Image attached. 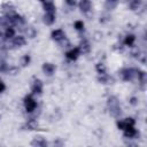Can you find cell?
<instances>
[{"label":"cell","instance_id":"obj_14","mask_svg":"<svg viewBox=\"0 0 147 147\" xmlns=\"http://www.w3.org/2000/svg\"><path fill=\"white\" fill-rule=\"evenodd\" d=\"M13 45L16 46V47H21V46L25 45V39H24V37H22V36L15 37V38L13 39Z\"/></svg>","mask_w":147,"mask_h":147},{"label":"cell","instance_id":"obj_4","mask_svg":"<svg viewBox=\"0 0 147 147\" xmlns=\"http://www.w3.org/2000/svg\"><path fill=\"white\" fill-rule=\"evenodd\" d=\"M134 125V119L129 117V118H124V119H121L117 122V126L119 130H125L126 127L129 126H133Z\"/></svg>","mask_w":147,"mask_h":147},{"label":"cell","instance_id":"obj_22","mask_svg":"<svg viewBox=\"0 0 147 147\" xmlns=\"http://www.w3.org/2000/svg\"><path fill=\"white\" fill-rule=\"evenodd\" d=\"M8 70V64L6 63V61L0 60V72H6Z\"/></svg>","mask_w":147,"mask_h":147},{"label":"cell","instance_id":"obj_26","mask_svg":"<svg viewBox=\"0 0 147 147\" xmlns=\"http://www.w3.org/2000/svg\"><path fill=\"white\" fill-rule=\"evenodd\" d=\"M29 62H30V57H29L28 55H24L23 59H22V64H23V65H26Z\"/></svg>","mask_w":147,"mask_h":147},{"label":"cell","instance_id":"obj_1","mask_svg":"<svg viewBox=\"0 0 147 147\" xmlns=\"http://www.w3.org/2000/svg\"><path fill=\"white\" fill-rule=\"evenodd\" d=\"M108 109L111 116L114 117H118L121 115V106L118 103V100L116 96H110L108 99Z\"/></svg>","mask_w":147,"mask_h":147},{"label":"cell","instance_id":"obj_23","mask_svg":"<svg viewBox=\"0 0 147 147\" xmlns=\"http://www.w3.org/2000/svg\"><path fill=\"white\" fill-rule=\"evenodd\" d=\"M75 29L78 31H83L84 30V23L83 21H76L75 22Z\"/></svg>","mask_w":147,"mask_h":147},{"label":"cell","instance_id":"obj_11","mask_svg":"<svg viewBox=\"0 0 147 147\" xmlns=\"http://www.w3.org/2000/svg\"><path fill=\"white\" fill-rule=\"evenodd\" d=\"M54 21H55V15H54V13H47V11H46V14L44 15V23H45L46 25H52V24L54 23Z\"/></svg>","mask_w":147,"mask_h":147},{"label":"cell","instance_id":"obj_17","mask_svg":"<svg viewBox=\"0 0 147 147\" xmlns=\"http://www.w3.org/2000/svg\"><path fill=\"white\" fill-rule=\"evenodd\" d=\"M127 3H129V7H130L132 10H134V9H137V8L140 6L141 0H127Z\"/></svg>","mask_w":147,"mask_h":147},{"label":"cell","instance_id":"obj_10","mask_svg":"<svg viewBox=\"0 0 147 147\" xmlns=\"http://www.w3.org/2000/svg\"><path fill=\"white\" fill-rule=\"evenodd\" d=\"M31 145L34 146V147H44V146L47 145V141H46L44 138H41V137H36V138L31 141Z\"/></svg>","mask_w":147,"mask_h":147},{"label":"cell","instance_id":"obj_6","mask_svg":"<svg viewBox=\"0 0 147 147\" xmlns=\"http://www.w3.org/2000/svg\"><path fill=\"white\" fill-rule=\"evenodd\" d=\"M51 37H52V39H53V40H55V41H61V40L65 39V34H64V32H63L61 29L54 30V31L52 32Z\"/></svg>","mask_w":147,"mask_h":147},{"label":"cell","instance_id":"obj_13","mask_svg":"<svg viewBox=\"0 0 147 147\" xmlns=\"http://www.w3.org/2000/svg\"><path fill=\"white\" fill-rule=\"evenodd\" d=\"M79 9L83 13H87L91 9V2H90V0H80V2H79Z\"/></svg>","mask_w":147,"mask_h":147},{"label":"cell","instance_id":"obj_7","mask_svg":"<svg viewBox=\"0 0 147 147\" xmlns=\"http://www.w3.org/2000/svg\"><path fill=\"white\" fill-rule=\"evenodd\" d=\"M124 136L126 138H136V137H139V132L134 129V125H133V126H129L124 130Z\"/></svg>","mask_w":147,"mask_h":147},{"label":"cell","instance_id":"obj_19","mask_svg":"<svg viewBox=\"0 0 147 147\" xmlns=\"http://www.w3.org/2000/svg\"><path fill=\"white\" fill-rule=\"evenodd\" d=\"M44 8L47 13H55V6L54 3H44Z\"/></svg>","mask_w":147,"mask_h":147},{"label":"cell","instance_id":"obj_31","mask_svg":"<svg viewBox=\"0 0 147 147\" xmlns=\"http://www.w3.org/2000/svg\"><path fill=\"white\" fill-rule=\"evenodd\" d=\"M3 41V36H2V33L0 32V42H2Z\"/></svg>","mask_w":147,"mask_h":147},{"label":"cell","instance_id":"obj_18","mask_svg":"<svg viewBox=\"0 0 147 147\" xmlns=\"http://www.w3.org/2000/svg\"><path fill=\"white\" fill-rule=\"evenodd\" d=\"M134 40H136V37L133 34H129V36H126V38L124 40V44L127 45V46H132L134 44Z\"/></svg>","mask_w":147,"mask_h":147},{"label":"cell","instance_id":"obj_12","mask_svg":"<svg viewBox=\"0 0 147 147\" xmlns=\"http://www.w3.org/2000/svg\"><path fill=\"white\" fill-rule=\"evenodd\" d=\"M42 71H44L46 75L51 76V75H53V72L55 71V65L52 64V63H44V65H42Z\"/></svg>","mask_w":147,"mask_h":147},{"label":"cell","instance_id":"obj_29","mask_svg":"<svg viewBox=\"0 0 147 147\" xmlns=\"http://www.w3.org/2000/svg\"><path fill=\"white\" fill-rule=\"evenodd\" d=\"M42 3H53V0H41Z\"/></svg>","mask_w":147,"mask_h":147},{"label":"cell","instance_id":"obj_15","mask_svg":"<svg viewBox=\"0 0 147 147\" xmlns=\"http://www.w3.org/2000/svg\"><path fill=\"white\" fill-rule=\"evenodd\" d=\"M78 48H79L80 53H87L90 51V44H88V41L87 40H83L80 42V45H79Z\"/></svg>","mask_w":147,"mask_h":147},{"label":"cell","instance_id":"obj_8","mask_svg":"<svg viewBox=\"0 0 147 147\" xmlns=\"http://www.w3.org/2000/svg\"><path fill=\"white\" fill-rule=\"evenodd\" d=\"M32 92L36 94H40L42 92V82L40 79H34L32 83Z\"/></svg>","mask_w":147,"mask_h":147},{"label":"cell","instance_id":"obj_3","mask_svg":"<svg viewBox=\"0 0 147 147\" xmlns=\"http://www.w3.org/2000/svg\"><path fill=\"white\" fill-rule=\"evenodd\" d=\"M24 106H25L26 111H28V113H31V111H33V110L37 108V102H36V100H34L32 96L28 95V96L24 99Z\"/></svg>","mask_w":147,"mask_h":147},{"label":"cell","instance_id":"obj_5","mask_svg":"<svg viewBox=\"0 0 147 147\" xmlns=\"http://www.w3.org/2000/svg\"><path fill=\"white\" fill-rule=\"evenodd\" d=\"M7 21L11 24H15V25H22L24 23V20L23 17H21L20 15H16V14H13V15H9Z\"/></svg>","mask_w":147,"mask_h":147},{"label":"cell","instance_id":"obj_32","mask_svg":"<svg viewBox=\"0 0 147 147\" xmlns=\"http://www.w3.org/2000/svg\"><path fill=\"white\" fill-rule=\"evenodd\" d=\"M40 1H41V0H40Z\"/></svg>","mask_w":147,"mask_h":147},{"label":"cell","instance_id":"obj_2","mask_svg":"<svg viewBox=\"0 0 147 147\" xmlns=\"http://www.w3.org/2000/svg\"><path fill=\"white\" fill-rule=\"evenodd\" d=\"M138 72H139V70H137V69H131V68H125V69H123V70H121V77H122V79L123 80H132L134 77H137L138 76Z\"/></svg>","mask_w":147,"mask_h":147},{"label":"cell","instance_id":"obj_16","mask_svg":"<svg viewBox=\"0 0 147 147\" xmlns=\"http://www.w3.org/2000/svg\"><path fill=\"white\" fill-rule=\"evenodd\" d=\"M116 5H117V0H106L105 7H106V9L111 10V9H114L116 7Z\"/></svg>","mask_w":147,"mask_h":147},{"label":"cell","instance_id":"obj_27","mask_svg":"<svg viewBox=\"0 0 147 147\" xmlns=\"http://www.w3.org/2000/svg\"><path fill=\"white\" fill-rule=\"evenodd\" d=\"M65 2H67L69 6H75V5H76V0H65Z\"/></svg>","mask_w":147,"mask_h":147},{"label":"cell","instance_id":"obj_30","mask_svg":"<svg viewBox=\"0 0 147 147\" xmlns=\"http://www.w3.org/2000/svg\"><path fill=\"white\" fill-rule=\"evenodd\" d=\"M131 103H132V105H136V103H137V99H136V98H132V99H131Z\"/></svg>","mask_w":147,"mask_h":147},{"label":"cell","instance_id":"obj_21","mask_svg":"<svg viewBox=\"0 0 147 147\" xmlns=\"http://www.w3.org/2000/svg\"><path fill=\"white\" fill-rule=\"evenodd\" d=\"M26 126L29 127V130H34V129L38 126V124H37V122H36V121L30 119V121L26 123Z\"/></svg>","mask_w":147,"mask_h":147},{"label":"cell","instance_id":"obj_24","mask_svg":"<svg viewBox=\"0 0 147 147\" xmlns=\"http://www.w3.org/2000/svg\"><path fill=\"white\" fill-rule=\"evenodd\" d=\"M96 70H98V72H99L100 75H102V74H106V68H105V65H103L102 63H99V64H96Z\"/></svg>","mask_w":147,"mask_h":147},{"label":"cell","instance_id":"obj_20","mask_svg":"<svg viewBox=\"0 0 147 147\" xmlns=\"http://www.w3.org/2000/svg\"><path fill=\"white\" fill-rule=\"evenodd\" d=\"M14 34H15V30L13 28L8 26L6 29V32H5V38H11V37H14Z\"/></svg>","mask_w":147,"mask_h":147},{"label":"cell","instance_id":"obj_28","mask_svg":"<svg viewBox=\"0 0 147 147\" xmlns=\"http://www.w3.org/2000/svg\"><path fill=\"white\" fill-rule=\"evenodd\" d=\"M5 88H6V86H5V84H3V83H2L1 80H0V92H2V91H3Z\"/></svg>","mask_w":147,"mask_h":147},{"label":"cell","instance_id":"obj_25","mask_svg":"<svg viewBox=\"0 0 147 147\" xmlns=\"http://www.w3.org/2000/svg\"><path fill=\"white\" fill-rule=\"evenodd\" d=\"M26 33H28V36H29L30 38H33V37H34V30H33V28H28Z\"/></svg>","mask_w":147,"mask_h":147},{"label":"cell","instance_id":"obj_9","mask_svg":"<svg viewBox=\"0 0 147 147\" xmlns=\"http://www.w3.org/2000/svg\"><path fill=\"white\" fill-rule=\"evenodd\" d=\"M79 54H80V51H79V48H78V47H75V48L70 49L69 52H67L65 56H67V59H68V60H71V61H74V60H76V59L78 57V55H79Z\"/></svg>","mask_w":147,"mask_h":147}]
</instances>
